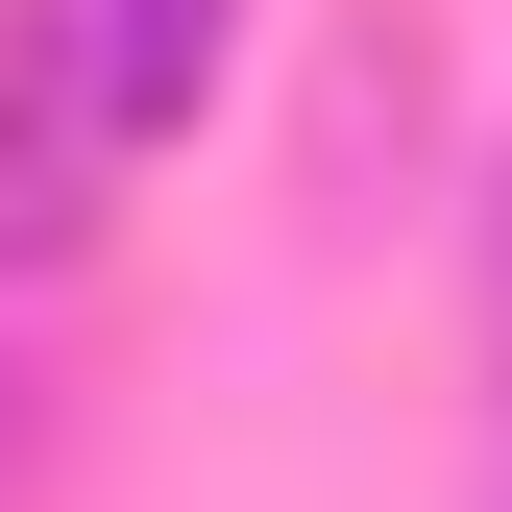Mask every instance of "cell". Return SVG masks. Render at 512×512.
Wrapping results in <instances>:
<instances>
[{
    "instance_id": "cell-1",
    "label": "cell",
    "mask_w": 512,
    "mask_h": 512,
    "mask_svg": "<svg viewBox=\"0 0 512 512\" xmlns=\"http://www.w3.org/2000/svg\"><path fill=\"white\" fill-rule=\"evenodd\" d=\"M122 171H147V122H122V74H98V0H0V244H74Z\"/></svg>"
},
{
    "instance_id": "cell-2",
    "label": "cell",
    "mask_w": 512,
    "mask_h": 512,
    "mask_svg": "<svg viewBox=\"0 0 512 512\" xmlns=\"http://www.w3.org/2000/svg\"><path fill=\"white\" fill-rule=\"evenodd\" d=\"M220 25H244V0H98V74H122V122H147V147L196 122V74H220Z\"/></svg>"
},
{
    "instance_id": "cell-3",
    "label": "cell",
    "mask_w": 512,
    "mask_h": 512,
    "mask_svg": "<svg viewBox=\"0 0 512 512\" xmlns=\"http://www.w3.org/2000/svg\"><path fill=\"white\" fill-rule=\"evenodd\" d=\"M488 366H512V171H488Z\"/></svg>"
}]
</instances>
